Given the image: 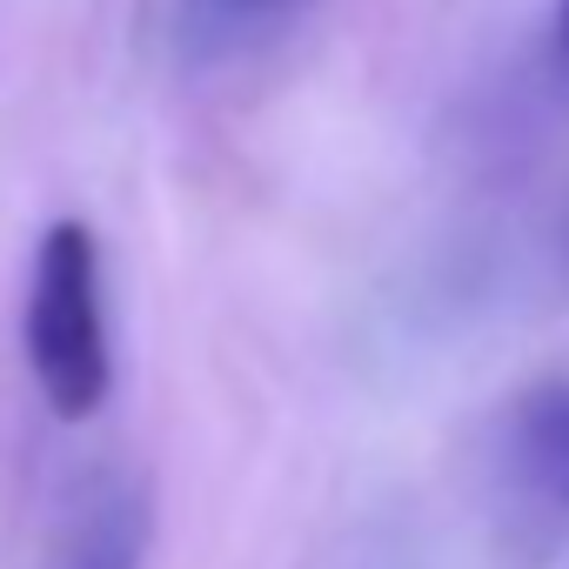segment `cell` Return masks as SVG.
Segmentation results:
<instances>
[{"instance_id":"cell-1","label":"cell","mask_w":569,"mask_h":569,"mask_svg":"<svg viewBox=\"0 0 569 569\" xmlns=\"http://www.w3.org/2000/svg\"><path fill=\"white\" fill-rule=\"evenodd\" d=\"M21 349L34 369L41 402L61 422H88L114 389L108 356V309H101V241L88 221H54L34 248Z\"/></svg>"},{"instance_id":"cell-2","label":"cell","mask_w":569,"mask_h":569,"mask_svg":"<svg viewBox=\"0 0 569 569\" xmlns=\"http://www.w3.org/2000/svg\"><path fill=\"white\" fill-rule=\"evenodd\" d=\"M154 542V496L134 469L101 462L74 476L41 542V569H141Z\"/></svg>"},{"instance_id":"cell-3","label":"cell","mask_w":569,"mask_h":569,"mask_svg":"<svg viewBox=\"0 0 569 569\" xmlns=\"http://www.w3.org/2000/svg\"><path fill=\"white\" fill-rule=\"evenodd\" d=\"M502 462L529 502H542L549 516H569V382H542L516 396L502 422Z\"/></svg>"},{"instance_id":"cell-4","label":"cell","mask_w":569,"mask_h":569,"mask_svg":"<svg viewBox=\"0 0 569 569\" xmlns=\"http://www.w3.org/2000/svg\"><path fill=\"white\" fill-rule=\"evenodd\" d=\"M316 0H188V41L201 54H234L248 41H268L296 28Z\"/></svg>"},{"instance_id":"cell-5","label":"cell","mask_w":569,"mask_h":569,"mask_svg":"<svg viewBox=\"0 0 569 569\" xmlns=\"http://www.w3.org/2000/svg\"><path fill=\"white\" fill-rule=\"evenodd\" d=\"M536 74L549 88L556 108H569V0H549V21H542V54H536Z\"/></svg>"},{"instance_id":"cell-6","label":"cell","mask_w":569,"mask_h":569,"mask_svg":"<svg viewBox=\"0 0 569 569\" xmlns=\"http://www.w3.org/2000/svg\"><path fill=\"white\" fill-rule=\"evenodd\" d=\"M556 274H562V289H569V208L556 221Z\"/></svg>"}]
</instances>
